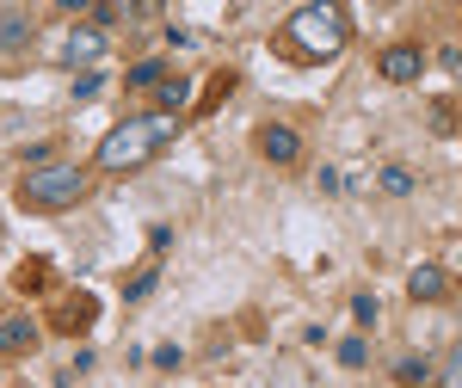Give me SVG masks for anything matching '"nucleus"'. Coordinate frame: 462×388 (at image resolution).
<instances>
[{"mask_svg":"<svg viewBox=\"0 0 462 388\" xmlns=\"http://www.w3.org/2000/svg\"><path fill=\"white\" fill-rule=\"evenodd\" d=\"M173 111H148V117H124L117 130H111L106 142H99V167L106 173H136V167H148L167 142H173Z\"/></svg>","mask_w":462,"mask_h":388,"instance_id":"obj_1","label":"nucleus"},{"mask_svg":"<svg viewBox=\"0 0 462 388\" xmlns=\"http://www.w3.org/2000/svg\"><path fill=\"white\" fill-rule=\"evenodd\" d=\"M284 50L309 62H333L346 50V6L339 0H309L284 19Z\"/></svg>","mask_w":462,"mask_h":388,"instance_id":"obj_2","label":"nucleus"},{"mask_svg":"<svg viewBox=\"0 0 462 388\" xmlns=\"http://www.w3.org/2000/svg\"><path fill=\"white\" fill-rule=\"evenodd\" d=\"M19 198L32 204V210H69L87 198V173L74 167V161H50V167H32L25 185H19Z\"/></svg>","mask_w":462,"mask_h":388,"instance_id":"obj_3","label":"nucleus"},{"mask_svg":"<svg viewBox=\"0 0 462 388\" xmlns=\"http://www.w3.org/2000/svg\"><path fill=\"white\" fill-rule=\"evenodd\" d=\"M56 56H62L69 69H93V62L106 56V32H99V25H80V32L62 37V50H56Z\"/></svg>","mask_w":462,"mask_h":388,"instance_id":"obj_4","label":"nucleus"},{"mask_svg":"<svg viewBox=\"0 0 462 388\" xmlns=\"http://www.w3.org/2000/svg\"><path fill=\"white\" fill-rule=\"evenodd\" d=\"M383 74L401 80V87H413V80L426 74V56H420L413 43H394V50H383Z\"/></svg>","mask_w":462,"mask_h":388,"instance_id":"obj_5","label":"nucleus"},{"mask_svg":"<svg viewBox=\"0 0 462 388\" xmlns=\"http://www.w3.org/2000/svg\"><path fill=\"white\" fill-rule=\"evenodd\" d=\"M0 352H13V357L37 352V320H32V315H13V320H0Z\"/></svg>","mask_w":462,"mask_h":388,"instance_id":"obj_6","label":"nucleus"},{"mask_svg":"<svg viewBox=\"0 0 462 388\" xmlns=\"http://www.w3.org/2000/svg\"><path fill=\"white\" fill-rule=\"evenodd\" d=\"M259 148H265L278 167H290V161L302 154V142H296V130H290V124H265V130H259Z\"/></svg>","mask_w":462,"mask_h":388,"instance_id":"obj_7","label":"nucleus"},{"mask_svg":"<svg viewBox=\"0 0 462 388\" xmlns=\"http://www.w3.org/2000/svg\"><path fill=\"white\" fill-rule=\"evenodd\" d=\"M25 43H32V19H25L19 6H0V56L25 50Z\"/></svg>","mask_w":462,"mask_h":388,"instance_id":"obj_8","label":"nucleus"},{"mask_svg":"<svg viewBox=\"0 0 462 388\" xmlns=\"http://www.w3.org/2000/svg\"><path fill=\"white\" fill-rule=\"evenodd\" d=\"M444 290H450L444 265H413V278H407V296H413V302H438Z\"/></svg>","mask_w":462,"mask_h":388,"instance_id":"obj_9","label":"nucleus"},{"mask_svg":"<svg viewBox=\"0 0 462 388\" xmlns=\"http://www.w3.org/2000/svg\"><path fill=\"white\" fill-rule=\"evenodd\" d=\"M383 191L407 198V191H413V173H407V167H389V173H383Z\"/></svg>","mask_w":462,"mask_h":388,"instance_id":"obj_10","label":"nucleus"},{"mask_svg":"<svg viewBox=\"0 0 462 388\" xmlns=\"http://www.w3.org/2000/svg\"><path fill=\"white\" fill-rule=\"evenodd\" d=\"M364 357H370V346H364V339H339V364H346V370H357Z\"/></svg>","mask_w":462,"mask_h":388,"instance_id":"obj_11","label":"nucleus"},{"mask_svg":"<svg viewBox=\"0 0 462 388\" xmlns=\"http://www.w3.org/2000/svg\"><path fill=\"white\" fill-rule=\"evenodd\" d=\"M161 99H167V111H185V99H191V87H185V80H167V87H161Z\"/></svg>","mask_w":462,"mask_h":388,"instance_id":"obj_12","label":"nucleus"},{"mask_svg":"<svg viewBox=\"0 0 462 388\" xmlns=\"http://www.w3.org/2000/svg\"><path fill=\"white\" fill-rule=\"evenodd\" d=\"M154 80H161V62H136L130 69V87H154Z\"/></svg>","mask_w":462,"mask_h":388,"instance_id":"obj_13","label":"nucleus"},{"mask_svg":"<svg viewBox=\"0 0 462 388\" xmlns=\"http://www.w3.org/2000/svg\"><path fill=\"white\" fill-rule=\"evenodd\" d=\"M394 376H401V383H407V388H420V383H426V364H420V357H407V364H401Z\"/></svg>","mask_w":462,"mask_h":388,"instance_id":"obj_14","label":"nucleus"},{"mask_svg":"<svg viewBox=\"0 0 462 388\" xmlns=\"http://www.w3.org/2000/svg\"><path fill=\"white\" fill-rule=\"evenodd\" d=\"M444 388H462V346L444 357Z\"/></svg>","mask_w":462,"mask_h":388,"instance_id":"obj_15","label":"nucleus"},{"mask_svg":"<svg viewBox=\"0 0 462 388\" xmlns=\"http://www.w3.org/2000/svg\"><path fill=\"white\" fill-rule=\"evenodd\" d=\"M148 290H154V272H136V278H130V290H124V296H130V302H143Z\"/></svg>","mask_w":462,"mask_h":388,"instance_id":"obj_16","label":"nucleus"},{"mask_svg":"<svg viewBox=\"0 0 462 388\" xmlns=\"http://www.w3.org/2000/svg\"><path fill=\"white\" fill-rule=\"evenodd\" d=\"M352 315L370 327V320H376V296H352Z\"/></svg>","mask_w":462,"mask_h":388,"instance_id":"obj_17","label":"nucleus"},{"mask_svg":"<svg viewBox=\"0 0 462 388\" xmlns=\"http://www.w3.org/2000/svg\"><path fill=\"white\" fill-rule=\"evenodd\" d=\"M93 93H99V74L87 69V74H80V80H74V99H93Z\"/></svg>","mask_w":462,"mask_h":388,"instance_id":"obj_18","label":"nucleus"},{"mask_svg":"<svg viewBox=\"0 0 462 388\" xmlns=\"http://www.w3.org/2000/svg\"><path fill=\"white\" fill-rule=\"evenodd\" d=\"M62 6H69V13H80V6H93V0H62Z\"/></svg>","mask_w":462,"mask_h":388,"instance_id":"obj_19","label":"nucleus"}]
</instances>
